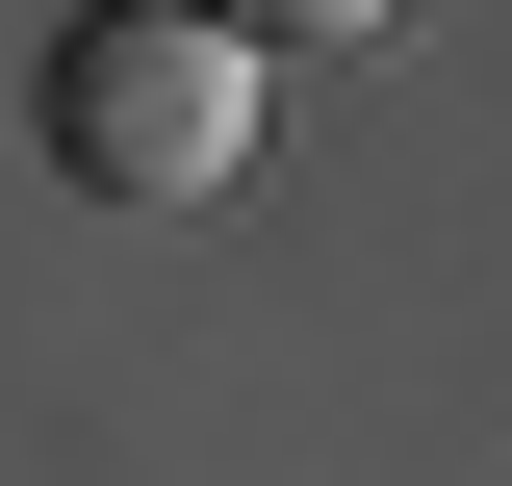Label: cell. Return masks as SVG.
<instances>
[{
	"mask_svg": "<svg viewBox=\"0 0 512 486\" xmlns=\"http://www.w3.org/2000/svg\"><path fill=\"white\" fill-rule=\"evenodd\" d=\"M231 52H359V26H410V0H205Z\"/></svg>",
	"mask_w": 512,
	"mask_h": 486,
	"instance_id": "7a4b0ae2",
	"label": "cell"
},
{
	"mask_svg": "<svg viewBox=\"0 0 512 486\" xmlns=\"http://www.w3.org/2000/svg\"><path fill=\"white\" fill-rule=\"evenodd\" d=\"M52 154L103 205H256V52L205 26V0H103L52 52Z\"/></svg>",
	"mask_w": 512,
	"mask_h": 486,
	"instance_id": "6da1fadb",
	"label": "cell"
}]
</instances>
